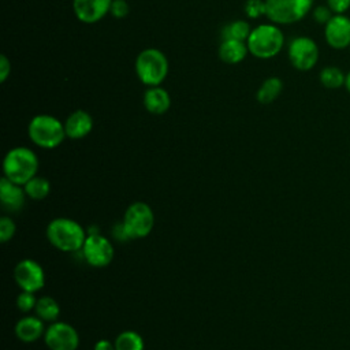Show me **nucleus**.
Returning a JSON list of instances; mask_svg holds the SVG:
<instances>
[{"label": "nucleus", "mask_w": 350, "mask_h": 350, "mask_svg": "<svg viewBox=\"0 0 350 350\" xmlns=\"http://www.w3.org/2000/svg\"><path fill=\"white\" fill-rule=\"evenodd\" d=\"M45 234L55 249L66 253L81 252L88 237L86 230L77 220L70 217H56L51 220Z\"/></svg>", "instance_id": "nucleus-1"}, {"label": "nucleus", "mask_w": 350, "mask_h": 350, "mask_svg": "<svg viewBox=\"0 0 350 350\" xmlns=\"http://www.w3.org/2000/svg\"><path fill=\"white\" fill-rule=\"evenodd\" d=\"M249 53L257 59H272L284 46V34L276 23H261L252 29L247 40Z\"/></svg>", "instance_id": "nucleus-2"}, {"label": "nucleus", "mask_w": 350, "mask_h": 350, "mask_svg": "<svg viewBox=\"0 0 350 350\" xmlns=\"http://www.w3.org/2000/svg\"><path fill=\"white\" fill-rule=\"evenodd\" d=\"M38 157L26 146H15L10 149L3 159V176L18 183L25 185L37 175Z\"/></svg>", "instance_id": "nucleus-3"}, {"label": "nucleus", "mask_w": 350, "mask_h": 350, "mask_svg": "<svg viewBox=\"0 0 350 350\" xmlns=\"http://www.w3.org/2000/svg\"><path fill=\"white\" fill-rule=\"evenodd\" d=\"M27 135L34 145L44 149L57 148L67 137L64 123L48 113H40L30 119Z\"/></svg>", "instance_id": "nucleus-4"}, {"label": "nucleus", "mask_w": 350, "mask_h": 350, "mask_svg": "<svg viewBox=\"0 0 350 350\" xmlns=\"http://www.w3.org/2000/svg\"><path fill=\"white\" fill-rule=\"evenodd\" d=\"M137 78L148 88L160 86L168 75V59L157 48H146L135 57Z\"/></svg>", "instance_id": "nucleus-5"}, {"label": "nucleus", "mask_w": 350, "mask_h": 350, "mask_svg": "<svg viewBox=\"0 0 350 350\" xmlns=\"http://www.w3.org/2000/svg\"><path fill=\"white\" fill-rule=\"evenodd\" d=\"M313 3L314 0H265V16L276 25H293L313 10Z\"/></svg>", "instance_id": "nucleus-6"}, {"label": "nucleus", "mask_w": 350, "mask_h": 350, "mask_svg": "<svg viewBox=\"0 0 350 350\" xmlns=\"http://www.w3.org/2000/svg\"><path fill=\"white\" fill-rule=\"evenodd\" d=\"M122 224L130 239H141L150 234L154 226L152 208L142 201L130 204L123 215Z\"/></svg>", "instance_id": "nucleus-7"}, {"label": "nucleus", "mask_w": 350, "mask_h": 350, "mask_svg": "<svg viewBox=\"0 0 350 350\" xmlns=\"http://www.w3.org/2000/svg\"><path fill=\"white\" fill-rule=\"evenodd\" d=\"M287 56L295 70L309 71L319 62V46L313 38L298 36L288 42Z\"/></svg>", "instance_id": "nucleus-8"}, {"label": "nucleus", "mask_w": 350, "mask_h": 350, "mask_svg": "<svg viewBox=\"0 0 350 350\" xmlns=\"http://www.w3.org/2000/svg\"><path fill=\"white\" fill-rule=\"evenodd\" d=\"M81 253L85 261L94 268L107 267L115 256L112 243L107 237L101 235L100 232L88 234L85 243L81 249Z\"/></svg>", "instance_id": "nucleus-9"}, {"label": "nucleus", "mask_w": 350, "mask_h": 350, "mask_svg": "<svg viewBox=\"0 0 350 350\" xmlns=\"http://www.w3.org/2000/svg\"><path fill=\"white\" fill-rule=\"evenodd\" d=\"M44 342L49 350H77L79 334L68 323L53 321L45 329Z\"/></svg>", "instance_id": "nucleus-10"}, {"label": "nucleus", "mask_w": 350, "mask_h": 350, "mask_svg": "<svg viewBox=\"0 0 350 350\" xmlns=\"http://www.w3.org/2000/svg\"><path fill=\"white\" fill-rule=\"evenodd\" d=\"M14 279L21 290L36 293L45 284V272L37 261L23 258L14 268Z\"/></svg>", "instance_id": "nucleus-11"}, {"label": "nucleus", "mask_w": 350, "mask_h": 350, "mask_svg": "<svg viewBox=\"0 0 350 350\" xmlns=\"http://www.w3.org/2000/svg\"><path fill=\"white\" fill-rule=\"evenodd\" d=\"M325 42L334 49H346L350 46V18L345 14H334L324 25Z\"/></svg>", "instance_id": "nucleus-12"}, {"label": "nucleus", "mask_w": 350, "mask_h": 350, "mask_svg": "<svg viewBox=\"0 0 350 350\" xmlns=\"http://www.w3.org/2000/svg\"><path fill=\"white\" fill-rule=\"evenodd\" d=\"M112 0H72V11L82 23L93 25L109 14Z\"/></svg>", "instance_id": "nucleus-13"}, {"label": "nucleus", "mask_w": 350, "mask_h": 350, "mask_svg": "<svg viewBox=\"0 0 350 350\" xmlns=\"http://www.w3.org/2000/svg\"><path fill=\"white\" fill-rule=\"evenodd\" d=\"M26 191L22 185H18L5 176L0 179V204L7 212H18L26 201Z\"/></svg>", "instance_id": "nucleus-14"}, {"label": "nucleus", "mask_w": 350, "mask_h": 350, "mask_svg": "<svg viewBox=\"0 0 350 350\" xmlns=\"http://www.w3.org/2000/svg\"><path fill=\"white\" fill-rule=\"evenodd\" d=\"M92 129H93V118L89 112L83 109H75L67 116L64 122L66 135L70 139L85 138L92 131Z\"/></svg>", "instance_id": "nucleus-15"}, {"label": "nucleus", "mask_w": 350, "mask_h": 350, "mask_svg": "<svg viewBox=\"0 0 350 350\" xmlns=\"http://www.w3.org/2000/svg\"><path fill=\"white\" fill-rule=\"evenodd\" d=\"M44 321L36 314V316H23L19 319L15 324V335L19 340L25 343H31L38 340L45 334Z\"/></svg>", "instance_id": "nucleus-16"}, {"label": "nucleus", "mask_w": 350, "mask_h": 350, "mask_svg": "<svg viewBox=\"0 0 350 350\" xmlns=\"http://www.w3.org/2000/svg\"><path fill=\"white\" fill-rule=\"evenodd\" d=\"M142 103L145 109L153 115H163L171 107L170 93L161 86L148 88L144 93Z\"/></svg>", "instance_id": "nucleus-17"}, {"label": "nucleus", "mask_w": 350, "mask_h": 350, "mask_svg": "<svg viewBox=\"0 0 350 350\" xmlns=\"http://www.w3.org/2000/svg\"><path fill=\"white\" fill-rule=\"evenodd\" d=\"M249 53L246 41L241 40H221V44L219 45V57L221 62L227 64H238L241 63L246 55Z\"/></svg>", "instance_id": "nucleus-18"}, {"label": "nucleus", "mask_w": 350, "mask_h": 350, "mask_svg": "<svg viewBox=\"0 0 350 350\" xmlns=\"http://www.w3.org/2000/svg\"><path fill=\"white\" fill-rule=\"evenodd\" d=\"M282 90H283V81L278 77H269L257 89L256 98L260 104H271L280 96Z\"/></svg>", "instance_id": "nucleus-19"}, {"label": "nucleus", "mask_w": 350, "mask_h": 350, "mask_svg": "<svg viewBox=\"0 0 350 350\" xmlns=\"http://www.w3.org/2000/svg\"><path fill=\"white\" fill-rule=\"evenodd\" d=\"M34 312L42 321L53 323V321H57V317L60 314V306L55 298L49 295H44L37 299Z\"/></svg>", "instance_id": "nucleus-20"}, {"label": "nucleus", "mask_w": 350, "mask_h": 350, "mask_svg": "<svg viewBox=\"0 0 350 350\" xmlns=\"http://www.w3.org/2000/svg\"><path fill=\"white\" fill-rule=\"evenodd\" d=\"M319 79L325 89L336 90L345 86L346 74L336 66H325L324 68H321Z\"/></svg>", "instance_id": "nucleus-21"}, {"label": "nucleus", "mask_w": 350, "mask_h": 350, "mask_svg": "<svg viewBox=\"0 0 350 350\" xmlns=\"http://www.w3.org/2000/svg\"><path fill=\"white\" fill-rule=\"evenodd\" d=\"M23 189L29 198L40 201V200H44L45 197H48V194L51 191V183L46 178L36 175L34 178H31L29 182H26L23 185Z\"/></svg>", "instance_id": "nucleus-22"}, {"label": "nucleus", "mask_w": 350, "mask_h": 350, "mask_svg": "<svg viewBox=\"0 0 350 350\" xmlns=\"http://www.w3.org/2000/svg\"><path fill=\"white\" fill-rule=\"evenodd\" d=\"M252 31V27L249 25V22L243 21V19H237L232 21L230 23H227L223 30H221V38L227 40H241V41H246L249 34Z\"/></svg>", "instance_id": "nucleus-23"}, {"label": "nucleus", "mask_w": 350, "mask_h": 350, "mask_svg": "<svg viewBox=\"0 0 350 350\" xmlns=\"http://www.w3.org/2000/svg\"><path fill=\"white\" fill-rule=\"evenodd\" d=\"M113 343L116 350H144L145 347L142 336L131 329L120 332Z\"/></svg>", "instance_id": "nucleus-24"}, {"label": "nucleus", "mask_w": 350, "mask_h": 350, "mask_svg": "<svg viewBox=\"0 0 350 350\" xmlns=\"http://www.w3.org/2000/svg\"><path fill=\"white\" fill-rule=\"evenodd\" d=\"M37 304V298L34 295V293L31 291H21L16 297V308L23 312V313H29L31 310H34Z\"/></svg>", "instance_id": "nucleus-25"}, {"label": "nucleus", "mask_w": 350, "mask_h": 350, "mask_svg": "<svg viewBox=\"0 0 350 350\" xmlns=\"http://www.w3.org/2000/svg\"><path fill=\"white\" fill-rule=\"evenodd\" d=\"M245 14L250 19H257L267 14L265 0H246L245 3Z\"/></svg>", "instance_id": "nucleus-26"}, {"label": "nucleus", "mask_w": 350, "mask_h": 350, "mask_svg": "<svg viewBox=\"0 0 350 350\" xmlns=\"http://www.w3.org/2000/svg\"><path fill=\"white\" fill-rule=\"evenodd\" d=\"M16 226L15 221L10 216L0 217V242L5 243L15 235Z\"/></svg>", "instance_id": "nucleus-27"}, {"label": "nucleus", "mask_w": 350, "mask_h": 350, "mask_svg": "<svg viewBox=\"0 0 350 350\" xmlns=\"http://www.w3.org/2000/svg\"><path fill=\"white\" fill-rule=\"evenodd\" d=\"M312 15L319 25H325L334 16V12L328 5H317L312 10Z\"/></svg>", "instance_id": "nucleus-28"}, {"label": "nucleus", "mask_w": 350, "mask_h": 350, "mask_svg": "<svg viewBox=\"0 0 350 350\" xmlns=\"http://www.w3.org/2000/svg\"><path fill=\"white\" fill-rule=\"evenodd\" d=\"M129 11H130V7H129V3L126 0H112L109 14L113 18L122 19V18L129 15Z\"/></svg>", "instance_id": "nucleus-29"}, {"label": "nucleus", "mask_w": 350, "mask_h": 350, "mask_svg": "<svg viewBox=\"0 0 350 350\" xmlns=\"http://www.w3.org/2000/svg\"><path fill=\"white\" fill-rule=\"evenodd\" d=\"M327 5L334 14H345L350 8V0H327Z\"/></svg>", "instance_id": "nucleus-30"}, {"label": "nucleus", "mask_w": 350, "mask_h": 350, "mask_svg": "<svg viewBox=\"0 0 350 350\" xmlns=\"http://www.w3.org/2000/svg\"><path fill=\"white\" fill-rule=\"evenodd\" d=\"M11 74V62L5 55L0 56V82H5Z\"/></svg>", "instance_id": "nucleus-31"}, {"label": "nucleus", "mask_w": 350, "mask_h": 350, "mask_svg": "<svg viewBox=\"0 0 350 350\" xmlns=\"http://www.w3.org/2000/svg\"><path fill=\"white\" fill-rule=\"evenodd\" d=\"M112 234H113L115 239H118V241H120V242H124V241H129V239H130L129 235H127V232H126V230H124V227H123V224H122V221H120V223H116V224L113 226Z\"/></svg>", "instance_id": "nucleus-32"}, {"label": "nucleus", "mask_w": 350, "mask_h": 350, "mask_svg": "<svg viewBox=\"0 0 350 350\" xmlns=\"http://www.w3.org/2000/svg\"><path fill=\"white\" fill-rule=\"evenodd\" d=\"M93 350H116L115 349V343H112L108 339H100L94 343Z\"/></svg>", "instance_id": "nucleus-33"}, {"label": "nucleus", "mask_w": 350, "mask_h": 350, "mask_svg": "<svg viewBox=\"0 0 350 350\" xmlns=\"http://www.w3.org/2000/svg\"><path fill=\"white\" fill-rule=\"evenodd\" d=\"M345 88L350 93V71L346 74V81H345Z\"/></svg>", "instance_id": "nucleus-34"}, {"label": "nucleus", "mask_w": 350, "mask_h": 350, "mask_svg": "<svg viewBox=\"0 0 350 350\" xmlns=\"http://www.w3.org/2000/svg\"><path fill=\"white\" fill-rule=\"evenodd\" d=\"M349 52H350V46H349Z\"/></svg>", "instance_id": "nucleus-35"}]
</instances>
